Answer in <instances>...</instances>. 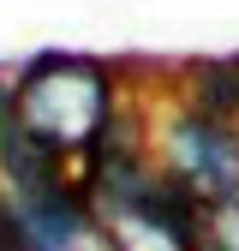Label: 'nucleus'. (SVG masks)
<instances>
[{"mask_svg":"<svg viewBox=\"0 0 239 251\" xmlns=\"http://www.w3.org/2000/svg\"><path fill=\"white\" fill-rule=\"evenodd\" d=\"M12 114L36 132L42 144H54L60 155H84L102 138V126L120 114L114 102V72L90 54H36L12 72Z\"/></svg>","mask_w":239,"mask_h":251,"instance_id":"1","label":"nucleus"},{"mask_svg":"<svg viewBox=\"0 0 239 251\" xmlns=\"http://www.w3.org/2000/svg\"><path fill=\"white\" fill-rule=\"evenodd\" d=\"M156 162L186 179L203 203H221L239 192V126L197 102H179L156 132Z\"/></svg>","mask_w":239,"mask_h":251,"instance_id":"2","label":"nucleus"},{"mask_svg":"<svg viewBox=\"0 0 239 251\" xmlns=\"http://www.w3.org/2000/svg\"><path fill=\"white\" fill-rule=\"evenodd\" d=\"M186 102L209 108L239 126V54H221V60H191L186 66Z\"/></svg>","mask_w":239,"mask_h":251,"instance_id":"3","label":"nucleus"},{"mask_svg":"<svg viewBox=\"0 0 239 251\" xmlns=\"http://www.w3.org/2000/svg\"><path fill=\"white\" fill-rule=\"evenodd\" d=\"M203 251H239V192L209 203V233H203Z\"/></svg>","mask_w":239,"mask_h":251,"instance_id":"4","label":"nucleus"}]
</instances>
